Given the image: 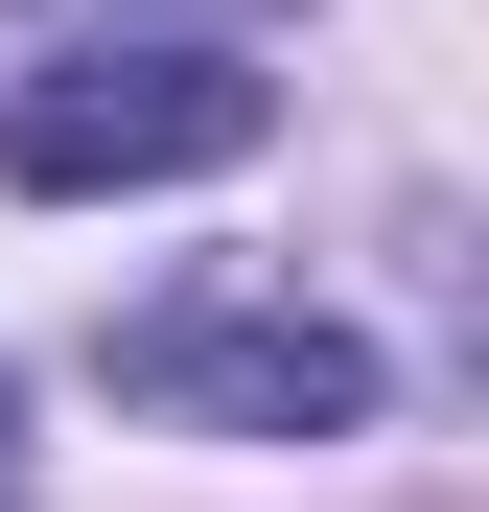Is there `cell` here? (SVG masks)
Listing matches in <instances>:
<instances>
[{
	"label": "cell",
	"mask_w": 489,
	"mask_h": 512,
	"mask_svg": "<svg viewBox=\"0 0 489 512\" xmlns=\"http://www.w3.org/2000/svg\"><path fill=\"white\" fill-rule=\"evenodd\" d=\"M280 140V70H233V47H70L0 94V187H210V163H257Z\"/></svg>",
	"instance_id": "obj_1"
},
{
	"label": "cell",
	"mask_w": 489,
	"mask_h": 512,
	"mask_svg": "<svg viewBox=\"0 0 489 512\" xmlns=\"http://www.w3.org/2000/svg\"><path fill=\"white\" fill-rule=\"evenodd\" d=\"M117 396H140V419H257V443H350V419H373V350H350L326 303H233V280H187V303L117 326Z\"/></svg>",
	"instance_id": "obj_2"
}]
</instances>
